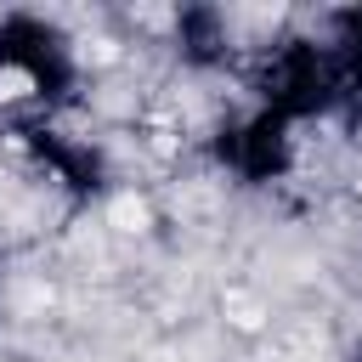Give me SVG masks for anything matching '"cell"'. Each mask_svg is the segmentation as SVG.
Returning <instances> with one entry per match:
<instances>
[{"instance_id":"cell-2","label":"cell","mask_w":362,"mask_h":362,"mask_svg":"<svg viewBox=\"0 0 362 362\" xmlns=\"http://www.w3.org/2000/svg\"><path fill=\"white\" fill-rule=\"evenodd\" d=\"M34 90V74L28 68H0V102H17Z\"/></svg>"},{"instance_id":"cell-1","label":"cell","mask_w":362,"mask_h":362,"mask_svg":"<svg viewBox=\"0 0 362 362\" xmlns=\"http://www.w3.org/2000/svg\"><path fill=\"white\" fill-rule=\"evenodd\" d=\"M113 226H119V232H147V204L124 192V198L113 204Z\"/></svg>"},{"instance_id":"cell-3","label":"cell","mask_w":362,"mask_h":362,"mask_svg":"<svg viewBox=\"0 0 362 362\" xmlns=\"http://www.w3.org/2000/svg\"><path fill=\"white\" fill-rule=\"evenodd\" d=\"M226 305H232V322H238V328H260V322H266V311H260L255 300H238V294H232Z\"/></svg>"}]
</instances>
